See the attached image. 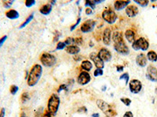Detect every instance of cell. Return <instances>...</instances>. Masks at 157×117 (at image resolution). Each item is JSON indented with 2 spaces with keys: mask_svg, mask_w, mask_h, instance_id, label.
<instances>
[{
  "mask_svg": "<svg viewBox=\"0 0 157 117\" xmlns=\"http://www.w3.org/2000/svg\"><path fill=\"white\" fill-rule=\"evenodd\" d=\"M18 90H19V88H18V87H17V85L10 86V91L12 95H16V94L17 93V91H18Z\"/></svg>",
  "mask_w": 157,
  "mask_h": 117,
  "instance_id": "30",
  "label": "cell"
},
{
  "mask_svg": "<svg viewBox=\"0 0 157 117\" xmlns=\"http://www.w3.org/2000/svg\"><path fill=\"white\" fill-rule=\"evenodd\" d=\"M90 58L92 61L93 62V63L95 64V66L97 67V69H102L105 67V63L104 62L101 60V58H99V56H98V54L96 52H92L90 55Z\"/></svg>",
  "mask_w": 157,
  "mask_h": 117,
  "instance_id": "13",
  "label": "cell"
},
{
  "mask_svg": "<svg viewBox=\"0 0 157 117\" xmlns=\"http://www.w3.org/2000/svg\"><path fill=\"white\" fill-rule=\"evenodd\" d=\"M74 44L82 45L83 44V38H74Z\"/></svg>",
  "mask_w": 157,
  "mask_h": 117,
  "instance_id": "37",
  "label": "cell"
},
{
  "mask_svg": "<svg viewBox=\"0 0 157 117\" xmlns=\"http://www.w3.org/2000/svg\"><path fill=\"white\" fill-rule=\"evenodd\" d=\"M35 4V0H26L25 1V6L27 7H31L33 5Z\"/></svg>",
  "mask_w": 157,
  "mask_h": 117,
  "instance_id": "33",
  "label": "cell"
},
{
  "mask_svg": "<svg viewBox=\"0 0 157 117\" xmlns=\"http://www.w3.org/2000/svg\"><path fill=\"white\" fill-rule=\"evenodd\" d=\"M123 69H124V66H121V65L116 66V70H117L118 72H122V71H123Z\"/></svg>",
  "mask_w": 157,
  "mask_h": 117,
  "instance_id": "41",
  "label": "cell"
},
{
  "mask_svg": "<svg viewBox=\"0 0 157 117\" xmlns=\"http://www.w3.org/2000/svg\"><path fill=\"white\" fill-rule=\"evenodd\" d=\"M95 1L94 0H87L85 3V6H87V8H91L92 10L95 9Z\"/></svg>",
  "mask_w": 157,
  "mask_h": 117,
  "instance_id": "25",
  "label": "cell"
},
{
  "mask_svg": "<svg viewBox=\"0 0 157 117\" xmlns=\"http://www.w3.org/2000/svg\"><path fill=\"white\" fill-rule=\"evenodd\" d=\"M92 67H93V65H92L91 61H89V60H84V61L82 62L81 68L83 69V70L86 71V72L91 71Z\"/></svg>",
  "mask_w": 157,
  "mask_h": 117,
  "instance_id": "22",
  "label": "cell"
},
{
  "mask_svg": "<svg viewBox=\"0 0 157 117\" xmlns=\"http://www.w3.org/2000/svg\"><path fill=\"white\" fill-rule=\"evenodd\" d=\"M64 44L66 45H71V44H74V38H70V37H69V38H67L66 40L64 41Z\"/></svg>",
  "mask_w": 157,
  "mask_h": 117,
  "instance_id": "32",
  "label": "cell"
},
{
  "mask_svg": "<svg viewBox=\"0 0 157 117\" xmlns=\"http://www.w3.org/2000/svg\"><path fill=\"white\" fill-rule=\"evenodd\" d=\"M33 17H34V13H32L31 15H29L27 19L25 20V22L23 23L20 26V27H19L20 29H21V28H23V27H25V26H27V24H28L32 21V20H33Z\"/></svg>",
  "mask_w": 157,
  "mask_h": 117,
  "instance_id": "24",
  "label": "cell"
},
{
  "mask_svg": "<svg viewBox=\"0 0 157 117\" xmlns=\"http://www.w3.org/2000/svg\"><path fill=\"white\" fill-rule=\"evenodd\" d=\"M130 3V1H127V0H117L115 1L114 3V8L115 10L120 11V10H123L124 8H127L128 5Z\"/></svg>",
  "mask_w": 157,
  "mask_h": 117,
  "instance_id": "14",
  "label": "cell"
},
{
  "mask_svg": "<svg viewBox=\"0 0 157 117\" xmlns=\"http://www.w3.org/2000/svg\"><path fill=\"white\" fill-rule=\"evenodd\" d=\"M134 3L141 6V7H145L149 5V0H134Z\"/></svg>",
  "mask_w": 157,
  "mask_h": 117,
  "instance_id": "26",
  "label": "cell"
},
{
  "mask_svg": "<svg viewBox=\"0 0 157 117\" xmlns=\"http://www.w3.org/2000/svg\"><path fill=\"white\" fill-rule=\"evenodd\" d=\"M40 61H41V63L44 66L51 67L56 64L57 58L52 54L44 52V53L42 54V56L40 57Z\"/></svg>",
  "mask_w": 157,
  "mask_h": 117,
  "instance_id": "5",
  "label": "cell"
},
{
  "mask_svg": "<svg viewBox=\"0 0 157 117\" xmlns=\"http://www.w3.org/2000/svg\"><path fill=\"white\" fill-rule=\"evenodd\" d=\"M52 11V6L50 3L45 4L39 9V12L41 13L42 15H48Z\"/></svg>",
  "mask_w": 157,
  "mask_h": 117,
  "instance_id": "20",
  "label": "cell"
},
{
  "mask_svg": "<svg viewBox=\"0 0 157 117\" xmlns=\"http://www.w3.org/2000/svg\"><path fill=\"white\" fill-rule=\"evenodd\" d=\"M129 88H130V92L133 94H138L141 91L142 84L139 80L133 79L129 82Z\"/></svg>",
  "mask_w": 157,
  "mask_h": 117,
  "instance_id": "8",
  "label": "cell"
},
{
  "mask_svg": "<svg viewBox=\"0 0 157 117\" xmlns=\"http://www.w3.org/2000/svg\"><path fill=\"white\" fill-rule=\"evenodd\" d=\"M98 56L103 62H109L112 59V53L106 48H102L98 53Z\"/></svg>",
  "mask_w": 157,
  "mask_h": 117,
  "instance_id": "12",
  "label": "cell"
},
{
  "mask_svg": "<svg viewBox=\"0 0 157 117\" xmlns=\"http://www.w3.org/2000/svg\"><path fill=\"white\" fill-rule=\"evenodd\" d=\"M149 43L145 38H140L137 40H135L132 43V48L135 51H138L140 49L142 51H146L149 49Z\"/></svg>",
  "mask_w": 157,
  "mask_h": 117,
  "instance_id": "6",
  "label": "cell"
},
{
  "mask_svg": "<svg viewBox=\"0 0 157 117\" xmlns=\"http://www.w3.org/2000/svg\"><path fill=\"white\" fill-rule=\"evenodd\" d=\"M111 29L109 27H106L103 32V42L104 44L106 45H109L111 43V36H112V33H111Z\"/></svg>",
  "mask_w": 157,
  "mask_h": 117,
  "instance_id": "17",
  "label": "cell"
},
{
  "mask_svg": "<svg viewBox=\"0 0 157 117\" xmlns=\"http://www.w3.org/2000/svg\"><path fill=\"white\" fill-rule=\"evenodd\" d=\"M136 63L141 67H145L147 65V57L145 54H138L136 57Z\"/></svg>",
  "mask_w": 157,
  "mask_h": 117,
  "instance_id": "15",
  "label": "cell"
},
{
  "mask_svg": "<svg viewBox=\"0 0 157 117\" xmlns=\"http://www.w3.org/2000/svg\"><path fill=\"white\" fill-rule=\"evenodd\" d=\"M92 117H100V115H99V113H93V114H92V116H91Z\"/></svg>",
  "mask_w": 157,
  "mask_h": 117,
  "instance_id": "46",
  "label": "cell"
},
{
  "mask_svg": "<svg viewBox=\"0 0 157 117\" xmlns=\"http://www.w3.org/2000/svg\"><path fill=\"white\" fill-rule=\"evenodd\" d=\"M147 58L151 62L157 61V54L154 51H149L147 53Z\"/></svg>",
  "mask_w": 157,
  "mask_h": 117,
  "instance_id": "23",
  "label": "cell"
},
{
  "mask_svg": "<svg viewBox=\"0 0 157 117\" xmlns=\"http://www.w3.org/2000/svg\"><path fill=\"white\" fill-rule=\"evenodd\" d=\"M85 13H86L87 15H91L93 13V10L91 8H86V10H85Z\"/></svg>",
  "mask_w": 157,
  "mask_h": 117,
  "instance_id": "42",
  "label": "cell"
},
{
  "mask_svg": "<svg viewBox=\"0 0 157 117\" xmlns=\"http://www.w3.org/2000/svg\"><path fill=\"white\" fill-rule=\"evenodd\" d=\"M96 25V21L93 20H87L82 24L80 29L83 33H88L93 31Z\"/></svg>",
  "mask_w": 157,
  "mask_h": 117,
  "instance_id": "11",
  "label": "cell"
},
{
  "mask_svg": "<svg viewBox=\"0 0 157 117\" xmlns=\"http://www.w3.org/2000/svg\"><path fill=\"white\" fill-rule=\"evenodd\" d=\"M42 73V67L39 64H35L32 66L30 73L28 76V85L29 87H33L39 82Z\"/></svg>",
  "mask_w": 157,
  "mask_h": 117,
  "instance_id": "2",
  "label": "cell"
},
{
  "mask_svg": "<svg viewBox=\"0 0 157 117\" xmlns=\"http://www.w3.org/2000/svg\"><path fill=\"white\" fill-rule=\"evenodd\" d=\"M146 78L152 82H157V69L152 65H149L146 70Z\"/></svg>",
  "mask_w": 157,
  "mask_h": 117,
  "instance_id": "9",
  "label": "cell"
},
{
  "mask_svg": "<svg viewBox=\"0 0 157 117\" xmlns=\"http://www.w3.org/2000/svg\"><path fill=\"white\" fill-rule=\"evenodd\" d=\"M68 91V87H67L66 84H61L60 85V87H59L58 90H57V92L60 93L62 91Z\"/></svg>",
  "mask_w": 157,
  "mask_h": 117,
  "instance_id": "38",
  "label": "cell"
},
{
  "mask_svg": "<svg viewBox=\"0 0 157 117\" xmlns=\"http://www.w3.org/2000/svg\"><path fill=\"white\" fill-rule=\"evenodd\" d=\"M125 38L128 42L133 43L135 41V33L132 30H127L125 32Z\"/></svg>",
  "mask_w": 157,
  "mask_h": 117,
  "instance_id": "19",
  "label": "cell"
},
{
  "mask_svg": "<svg viewBox=\"0 0 157 117\" xmlns=\"http://www.w3.org/2000/svg\"><path fill=\"white\" fill-rule=\"evenodd\" d=\"M80 21H81V17H79L78 18V19H77V20H76V22L75 23V24H74L73 25H71V27H70V30H71V31H73V30L75 29V28H76V27H77V25H78V24L80 23Z\"/></svg>",
  "mask_w": 157,
  "mask_h": 117,
  "instance_id": "36",
  "label": "cell"
},
{
  "mask_svg": "<svg viewBox=\"0 0 157 117\" xmlns=\"http://www.w3.org/2000/svg\"><path fill=\"white\" fill-rule=\"evenodd\" d=\"M6 38H7V36H6V35L2 37V38H0V47H2V45L4 44V42H6Z\"/></svg>",
  "mask_w": 157,
  "mask_h": 117,
  "instance_id": "39",
  "label": "cell"
},
{
  "mask_svg": "<svg viewBox=\"0 0 157 117\" xmlns=\"http://www.w3.org/2000/svg\"><path fill=\"white\" fill-rule=\"evenodd\" d=\"M96 104L98 105V107L106 115V116L115 117L117 115V112L115 109L112 106V105L108 104L104 100L98 99L96 102Z\"/></svg>",
  "mask_w": 157,
  "mask_h": 117,
  "instance_id": "4",
  "label": "cell"
},
{
  "mask_svg": "<svg viewBox=\"0 0 157 117\" xmlns=\"http://www.w3.org/2000/svg\"><path fill=\"white\" fill-rule=\"evenodd\" d=\"M120 101L126 106H130V104H131V102H132L131 99L129 98H121Z\"/></svg>",
  "mask_w": 157,
  "mask_h": 117,
  "instance_id": "28",
  "label": "cell"
},
{
  "mask_svg": "<svg viewBox=\"0 0 157 117\" xmlns=\"http://www.w3.org/2000/svg\"><path fill=\"white\" fill-rule=\"evenodd\" d=\"M93 75L94 77H98V76H101L103 75V70L101 69H97L95 70V71L93 72Z\"/></svg>",
  "mask_w": 157,
  "mask_h": 117,
  "instance_id": "34",
  "label": "cell"
},
{
  "mask_svg": "<svg viewBox=\"0 0 157 117\" xmlns=\"http://www.w3.org/2000/svg\"><path fill=\"white\" fill-rule=\"evenodd\" d=\"M6 16L10 20H15L17 19L19 17V13L17 10H10L8 12L6 13Z\"/></svg>",
  "mask_w": 157,
  "mask_h": 117,
  "instance_id": "21",
  "label": "cell"
},
{
  "mask_svg": "<svg viewBox=\"0 0 157 117\" xmlns=\"http://www.w3.org/2000/svg\"><path fill=\"white\" fill-rule=\"evenodd\" d=\"M21 117H27V116L25 115V112H21Z\"/></svg>",
  "mask_w": 157,
  "mask_h": 117,
  "instance_id": "47",
  "label": "cell"
},
{
  "mask_svg": "<svg viewBox=\"0 0 157 117\" xmlns=\"http://www.w3.org/2000/svg\"><path fill=\"white\" fill-rule=\"evenodd\" d=\"M65 46H66V45L64 44V42H59L58 43H57V45L56 49H57V50H62V49H64V48H65Z\"/></svg>",
  "mask_w": 157,
  "mask_h": 117,
  "instance_id": "31",
  "label": "cell"
},
{
  "mask_svg": "<svg viewBox=\"0 0 157 117\" xmlns=\"http://www.w3.org/2000/svg\"><path fill=\"white\" fill-rule=\"evenodd\" d=\"M126 13L129 17H136L138 13V8L136 6L130 5L126 8Z\"/></svg>",
  "mask_w": 157,
  "mask_h": 117,
  "instance_id": "16",
  "label": "cell"
},
{
  "mask_svg": "<svg viewBox=\"0 0 157 117\" xmlns=\"http://www.w3.org/2000/svg\"><path fill=\"white\" fill-rule=\"evenodd\" d=\"M65 51L69 54H71V55H76L80 51V48L78 45H69V46H67L65 48Z\"/></svg>",
  "mask_w": 157,
  "mask_h": 117,
  "instance_id": "18",
  "label": "cell"
},
{
  "mask_svg": "<svg viewBox=\"0 0 157 117\" xmlns=\"http://www.w3.org/2000/svg\"><path fill=\"white\" fill-rule=\"evenodd\" d=\"M91 75H90V73L88 72L82 71L81 73H79V75H78L77 82L80 85H86L91 81Z\"/></svg>",
  "mask_w": 157,
  "mask_h": 117,
  "instance_id": "10",
  "label": "cell"
},
{
  "mask_svg": "<svg viewBox=\"0 0 157 117\" xmlns=\"http://www.w3.org/2000/svg\"><path fill=\"white\" fill-rule=\"evenodd\" d=\"M81 111H83L84 112H87V109H86V108L85 107V106H83V107H81L80 109H79L78 110V112H80Z\"/></svg>",
  "mask_w": 157,
  "mask_h": 117,
  "instance_id": "45",
  "label": "cell"
},
{
  "mask_svg": "<svg viewBox=\"0 0 157 117\" xmlns=\"http://www.w3.org/2000/svg\"><path fill=\"white\" fill-rule=\"evenodd\" d=\"M60 98L56 94L53 95L50 97L48 103H47V111L51 114V116H56L60 106Z\"/></svg>",
  "mask_w": 157,
  "mask_h": 117,
  "instance_id": "3",
  "label": "cell"
},
{
  "mask_svg": "<svg viewBox=\"0 0 157 117\" xmlns=\"http://www.w3.org/2000/svg\"><path fill=\"white\" fill-rule=\"evenodd\" d=\"M42 117H52V116H51V114L48 112V111H46V112H44L43 116H42Z\"/></svg>",
  "mask_w": 157,
  "mask_h": 117,
  "instance_id": "44",
  "label": "cell"
},
{
  "mask_svg": "<svg viewBox=\"0 0 157 117\" xmlns=\"http://www.w3.org/2000/svg\"><path fill=\"white\" fill-rule=\"evenodd\" d=\"M30 99V95L28 92H24L21 95V100L22 102V103H25L26 102Z\"/></svg>",
  "mask_w": 157,
  "mask_h": 117,
  "instance_id": "27",
  "label": "cell"
},
{
  "mask_svg": "<svg viewBox=\"0 0 157 117\" xmlns=\"http://www.w3.org/2000/svg\"><path fill=\"white\" fill-rule=\"evenodd\" d=\"M6 114V110L4 108H3L1 111H0V117H5Z\"/></svg>",
  "mask_w": 157,
  "mask_h": 117,
  "instance_id": "43",
  "label": "cell"
},
{
  "mask_svg": "<svg viewBox=\"0 0 157 117\" xmlns=\"http://www.w3.org/2000/svg\"><path fill=\"white\" fill-rule=\"evenodd\" d=\"M123 117H134V114L131 111H127L125 112V114L123 115Z\"/></svg>",
  "mask_w": 157,
  "mask_h": 117,
  "instance_id": "40",
  "label": "cell"
},
{
  "mask_svg": "<svg viewBox=\"0 0 157 117\" xmlns=\"http://www.w3.org/2000/svg\"><path fill=\"white\" fill-rule=\"evenodd\" d=\"M3 6H4V7L9 8V7H10L11 5L13 3V0H10V1H3Z\"/></svg>",
  "mask_w": 157,
  "mask_h": 117,
  "instance_id": "35",
  "label": "cell"
},
{
  "mask_svg": "<svg viewBox=\"0 0 157 117\" xmlns=\"http://www.w3.org/2000/svg\"><path fill=\"white\" fill-rule=\"evenodd\" d=\"M120 80H124L125 81V84L127 85V84L129 83V74H128V73H125L122 74L120 77Z\"/></svg>",
  "mask_w": 157,
  "mask_h": 117,
  "instance_id": "29",
  "label": "cell"
},
{
  "mask_svg": "<svg viewBox=\"0 0 157 117\" xmlns=\"http://www.w3.org/2000/svg\"><path fill=\"white\" fill-rule=\"evenodd\" d=\"M102 18L105 20V21L109 24H112L116 21L117 20V14L113 11L112 9H105L102 12Z\"/></svg>",
  "mask_w": 157,
  "mask_h": 117,
  "instance_id": "7",
  "label": "cell"
},
{
  "mask_svg": "<svg viewBox=\"0 0 157 117\" xmlns=\"http://www.w3.org/2000/svg\"><path fill=\"white\" fill-rule=\"evenodd\" d=\"M106 117H108V116H106Z\"/></svg>",
  "mask_w": 157,
  "mask_h": 117,
  "instance_id": "48",
  "label": "cell"
},
{
  "mask_svg": "<svg viewBox=\"0 0 157 117\" xmlns=\"http://www.w3.org/2000/svg\"><path fill=\"white\" fill-rule=\"evenodd\" d=\"M112 40L114 42V49L118 53L122 54L124 56H127L130 53V49L123 40L122 32H114L112 34Z\"/></svg>",
  "mask_w": 157,
  "mask_h": 117,
  "instance_id": "1",
  "label": "cell"
}]
</instances>
